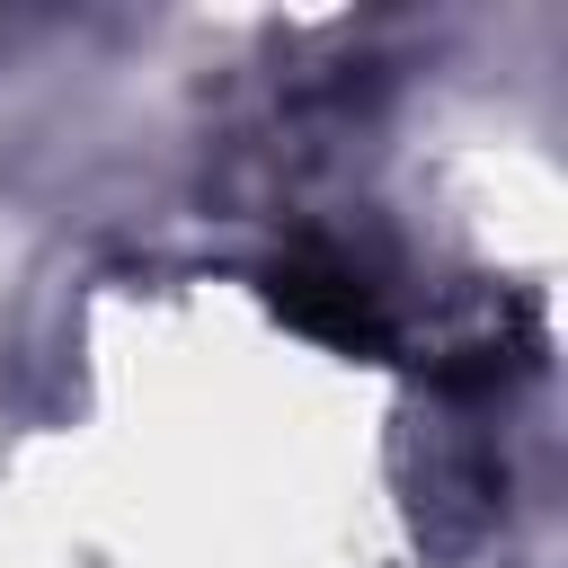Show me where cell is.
<instances>
[{
    "label": "cell",
    "instance_id": "6da1fadb",
    "mask_svg": "<svg viewBox=\"0 0 568 568\" xmlns=\"http://www.w3.org/2000/svg\"><path fill=\"white\" fill-rule=\"evenodd\" d=\"M275 311L302 320L311 337H337V346H373V337H382L364 275L337 266V257H284V266H275Z\"/></svg>",
    "mask_w": 568,
    "mask_h": 568
}]
</instances>
